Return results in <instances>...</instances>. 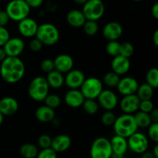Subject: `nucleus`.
I'll return each mask as SVG.
<instances>
[{"label":"nucleus","mask_w":158,"mask_h":158,"mask_svg":"<svg viewBox=\"0 0 158 158\" xmlns=\"http://www.w3.org/2000/svg\"><path fill=\"white\" fill-rule=\"evenodd\" d=\"M26 66L19 57L7 56L0 65V75L5 82L14 84L23 78Z\"/></svg>","instance_id":"nucleus-1"},{"label":"nucleus","mask_w":158,"mask_h":158,"mask_svg":"<svg viewBox=\"0 0 158 158\" xmlns=\"http://www.w3.org/2000/svg\"><path fill=\"white\" fill-rule=\"evenodd\" d=\"M113 127L116 135L126 139L137 132L138 128L134 120V115L125 114L116 117Z\"/></svg>","instance_id":"nucleus-2"},{"label":"nucleus","mask_w":158,"mask_h":158,"mask_svg":"<svg viewBox=\"0 0 158 158\" xmlns=\"http://www.w3.org/2000/svg\"><path fill=\"white\" fill-rule=\"evenodd\" d=\"M35 38L38 39L43 46H53L60 40V32L55 25L43 23L38 26Z\"/></svg>","instance_id":"nucleus-3"},{"label":"nucleus","mask_w":158,"mask_h":158,"mask_svg":"<svg viewBox=\"0 0 158 158\" xmlns=\"http://www.w3.org/2000/svg\"><path fill=\"white\" fill-rule=\"evenodd\" d=\"M49 86L46 78L36 77L31 80L28 87V94L32 100L36 102H42L49 94Z\"/></svg>","instance_id":"nucleus-4"},{"label":"nucleus","mask_w":158,"mask_h":158,"mask_svg":"<svg viewBox=\"0 0 158 158\" xmlns=\"http://www.w3.org/2000/svg\"><path fill=\"white\" fill-rule=\"evenodd\" d=\"M30 10L25 0H11L6 5L5 11L9 15V19L19 23L29 17Z\"/></svg>","instance_id":"nucleus-5"},{"label":"nucleus","mask_w":158,"mask_h":158,"mask_svg":"<svg viewBox=\"0 0 158 158\" xmlns=\"http://www.w3.org/2000/svg\"><path fill=\"white\" fill-rule=\"evenodd\" d=\"M85 99L97 100L103 91V83L97 77H89L85 79L84 82L79 89Z\"/></svg>","instance_id":"nucleus-6"},{"label":"nucleus","mask_w":158,"mask_h":158,"mask_svg":"<svg viewBox=\"0 0 158 158\" xmlns=\"http://www.w3.org/2000/svg\"><path fill=\"white\" fill-rule=\"evenodd\" d=\"M81 11L86 20L97 22L105 12L104 3L102 0H87L83 5Z\"/></svg>","instance_id":"nucleus-7"},{"label":"nucleus","mask_w":158,"mask_h":158,"mask_svg":"<svg viewBox=\"0 0 158 158\" xmlns=\"http://www.w3.org/2000/svg\"><path fill=\"white\" fill-rule=\"evenodd\" d=\"M91 158H111L113 152L110 142L106 137H97L92 143L90 148Z\"/></svg>","instance_id":"nucleus-8"},{"label":"nucleus","mask_w":158,"mask_h":158,"mask_svg":"<svg viewBox=\"0 0 158 158\" xmlns=\"http://www.w3.org/2000/svg\"><path fill=\"white\" fill-rule=\"evenodd\" d=\"M128 149L137 154H141L148 151L149 140L145 134L141 132H135L127 138Z\"/></svg>","instance_id":"nucleus-9"},{"label":"nucleus","mask_w":158,"mask_h":158,"mask_svg":"<svg viewBox=\"0 0 158 158\" xmlns=\"http://www.w3.org/2000/svg\"><path fill=\"white\" fill-rule=\"evenodd\" d=\"M97 103L106 111H112L119 104L118 97L114 91L110 89H103L97 97Z\"/></svg>","instance_id":"nucleus-10"},{"label":"nucleus","mask_w":158,"mask_h":158,"mask_svg":"<svg viewBox=\"0 0 158 158\" xmlns=\"http://www.w3.org/2000/svg\"><path fill=\"white\" fill-rule=\"evenodd\" d=\"M3 49L6 56L19 57L25 49V43L21 38L14 37L10 38L3 46Z\"/></svg>","instance_id":"nucleus-11"},{"label":"nucleus","mask_w":158,"mask_h":158,"mask_svg":"<svg viewBox=\"0 0 158 158\" xmlns=\"http://www.w3.org/2000/svg\"><path fill=\"white\" fill-rule=\"evenodd\" d=\"M139 83L135 78L131 77H125L120 80L117 86V91L119 94L124 96L136 94Z\"/></svg>","instance_id":"nucleus-12"},{"label":"nucleus","mask_w":158,"mask_h":158,"mask_svg":"<svg viewBox=\"0 0 158 158\" xmlns=\"http://www.w3.org/2000/svg\"><path fill=\"white\" fill-rule=\"evenodd\" d=\"M140 99L136 94L124 96L120 101V107L123 114L133 115L139 110Z\"/></svg>","instance_id":"nucleus-13"},{"label":"nucleus","mask_w":158,"mask_h":158,"mask_svg":"<svg viewBox=\"0 0 158 158\" xmlns=\"http://www.w3.org/2000/svg\"><path fill=\"white\" fill-rule=\"evenodd\" d=\"M38 26L39 25L35 19L27 17L19 22L18 30L22 36L25 38H32L35 36Z\"/></svg>","instance_id":"nucleus-14"},{"label":"nucleus","mask_w":158,"mask_h":158,"mask_svg":"<svg viewBox=\"0 0 158 158\" xmlns=\"http://www.w3.org/2000/svg\"><path fill=\"white\" fill-rule=\"evenodd\" d=\"M85 79L86 77L83 71L73 69L68 72L64 77V83L70 89H79Z\"/></svg>","instance_id":"nucleus-15"},{"label":"nucleus","mask_w":158,"mask_h":158,"mask_svg":"<svg viewBox=\"0 0 158 158\" xmlns=\"http://www.w3.org/2000/svg\"><path fill=\"white\" fill-rule=\"evenodd\" d=\"M123 29L121 24L112 21L107 23L103 29V35L108 41H117L123 35Z\"/></svg>","instance_id":"nucleus-16"},{"label":"nucleus","mask_w":158,"mask_h":158,"mask_svg":"<svg viewBox=\"0 0 158 158\" xmlns=\"http://www.w3.org/2000/svg\"><path fill=\"white\" fill-rule=\"evenodd\" d=\"M54 69L62 74L67 73L73 68V59L68 54H60L53 60Z\"/></svg>","instance_id":"nucleus-17"},{"label":"nucleus","mask_w":158,"mask_h":158,"mask_svg":"<svg viewBox=\"0 0 158 158\" xmlns=\"http://www.w3.org/2000/svg\"><path fill=\"white\" fill-rule=\"evenodd\" d=\"M112 71L117 75L123 76L129 72L131 69V62L130 59L119 55L114 57L111 63Z\"/></svg>","instance_id":"nucleus-18"},{"label":"nucleus","mask_w":158,"mask_h":158,"mask_svg":"<svg viewBox=\"0 0 158 158\" xmlns=\"http://www.w3.org/2000/svg\"><path fill=\"white\" fill-rule=\"evenodd\" d=\"M19 110V103L12 97H5L0 100V113L3 116L15 114Z\"/></svg>","instance_id":"nucleus-19"},{"label":"nucleus","mask_w":158,"mask_h":158,"mask_svg":"<svg viewBox=\"0 0 158 158\" xmlns=\"http://www.w3.org/2000/svg\"><path fill=\"white\" fill-rule=\"evenodd\" d=\"M85 98L80 89H69L64 96V101L71 108H78L82 106Z\"/></svg>","instance_id":"nucleus-20"},{"label":"nucleus","mask_w":158,"mask_h":158,"mask_svg":"<svg viewBox=\"0 0 158 158\" xmlns=\"http://www.w3.org/2000/svg\"><path fill=\"white\" fill-rule=\"evenodd\" d=\"M72 140L66 134H60L52 139L51 148L56 153H63L67 151L71 146Z\"/></svg>","instance_id":"nucleus-21"},{"label":"nucleus","mask_w":158,"mask_h":158,"mask_svg":"<svg viewBox=\"0 0 158 158\" xmlns=\"http://www.w3.org/2000/svg\"><path fill=\"white\" fill-rule=\"evenodd\" d=\"M110 146L113 154L119 156H124L128 149L127 140L124 137L115 135L110 140Z\"/></svg>","instance_id":"nucleus-22"},{"label":"nucleus","mask_w":158,"mask_h":158,"mask_svg":"<svg viewBox=\"0 0 158 158\" xmlns=\"http://www.w3.org/2000/svg\"><path fill=\"white\" fill-rule=\"evenodd\" d=\"M66 21L72 27L80 28L83 27L86 19L81 10L72 9L66 15Z\"/></svg>","instance_id":"nucleus-23"},{"label":"nucleus","mask_w":158,"mask_h":158,"mask_svg":"<svg viewBox=\"0 0 158 158\" xmlns=\"http://www.w3.org/2000/svg\"><path fill=\"white\" fill-rule=\"evenodd\" d=\"M35 117L37 120L42 123L52 122L55 118V110L48 107L46 105L40 106L35 110Z\"/></svg>","instance_id":"nucleus-24"},{"label":"nucleus","mask_w":158,"mask_h":158,"mask_svg":"<svg viewBox=\"0 0 158 158\" xmlns=\"http://www.w3.org/2000/svg\"><path fill=\"white\" fill-rule=\"evenodd\" d=\"M49 88L52 89H60L64 84V77L61 73L56 70H52L47 73L46 77Z\"/></svg>","instance_id":"nucleus-25"},{"label":"nucleus","mask_w":158,"mask_h":158,"mask_svg":"<svg viewBox=\"0 0 158 158\" xmlns=\"http://www.w3.org/2000/svg\"><path fill=\"white\" fill-rule=\"evenodd\" d=\"M38 153V148L33 143H24L19 148V154L23 158H35Z\"/></svg>","instance_id":"nucleus-26"},{"label":"nucleus","mask_w":158,"mask_h":158,"mask_svg":"<svg viewBox=\"0 0 158 158\" xmlns=\"http://www.w3.org/2000/svg\"><path fill=\"white\" fill-rule=\"evenodd\" d=\"M154 89L144 83H142L141 85H139L137 92H136V95L140 99V100H151L154 96Z\"/></svg>","instance_id":"nucleus-27"},{"label":"nucleus","mask_w":158,"mask_h":158,"mask_svg":"<svg viewBox=\"0 0 158 158\" xmlns=\"http://www.w3.org/2000/svg\"><path fill=\"white\" fill-rule=\"evenodd\" d=\"M134 117L137 127L146 128L148 127L152 123L149 117V114H146V113L137 111L134 115Z\"/></svg>","instance_id":"nucleus-28"},{"label":"nucleus","mask_w":158,"mask_h":158,"mask_svg":"<svg viewBox=\"0 0 158 158\" xmlns=\"http://www.w3.org/2000/svg\"><path fill=\"white\" fill-rule=\"evenodd\" d=\"M120 80V76L117 75V73H114L113 71H110V72H107L104 75L102 83H104L108 87H117Z\"/></svg>","instance_id":"nucleus-29"},{"label":"nucleus","mask_w":158,"mask_h":158,"mask_svg":"<svg viewBox=\"0 0 158 158\" xmlns=\"http://www.w3.org/2000/svg\"><path fill=\"white\" fill-rule=\"evenodd\" d=\"M146 83L153 89L158 87V69L156 67L151 68L146 74Z\"/></svg>","instance_id":"nucleus-30"},{"label":"nucleus","mask_w":158,"mask_h":158,"mask_svg":"<svg viewBox=\"0 0 158 158\" xmlns=\"http://www.w3.org/2000/svg\"><path fill=\"white\" fill-rule=\"evenodd\" d=\"M83 109L85 112L89 115H94L97 114L99 110V104L96 100H89V99H85L83 102Z\"/></svg>","instance_id":"nucleus-31"},{"label":"nucleus","mask_w":158,"mask_h":158,"mask_svg":"<svg viewBox=\"0 0 158 158\" xmlns=\"http://www.w3.org/2000/svg\"><path fill=\"white\" fill-rule=\"evenodd\" d=\"M45 105L52 110L58 108L61 104V98L57 94H48L47 97L43 100Z\"/></svg>","instance_id":"nucleus-32"},{"label":"nucleus","mask_w":158,"mask_h":158,"mask_svg":"<svg viewBox=\"0 0 158 158\" xmlns=\"http://www.w3.org/2000/svg\"><path fill=\"white\" fill-rule=\"evenodd\" d=\"M83 28L85 33L89 36H94L99 31V25L97 22L92 20H86Z\"/></svg>","instance_id":"nucleus-33"},{"label":"nucleus","mask_w":158,"mask_h":158,"mask_svg":"<svg viewBox=\"0 0 158 158\" xmlns=\"http://www.w3.org/2000/svg\"><path fill=\"white\" fill-rule=\"evenodd\" d=\"M120 43L118 41H109L106 46V52L110 56L115 57L120 55Z\"/></svg>","instance_id":"nucleus-34"},{"label":"nucleus","mask_w":158,"mask_h":158,"mask_svg":"<svg viewBox=\"0 0 158 158\" xmlns=\"http://www.w3.org/2000/svg\"><path fill=\"white\" fill-rule=\"evenodd\" d=\"M134 53V47L132 43L129 42H124L120 44V55L126 58L130 59Z\"/></svg>","instance_id":"nucleus-35"},{"label":"nucleus","mask_w":158,"mask_h":158,"mask_svg":"<svg viewBox=\"0 0 158 158\" xmlns=\"http://www.w3.org/2000/svg\"><path fill=\"white\" fill-rule=\"evenodd\" d=\"M116 120L115 114L113 111H105L101 116V123L105 126H113Z\"/></svg>","instance_id":"nucleus-36"},{"label":"nucleus","mask_w":158,"mask_h":158,"mask_svg":"<svg viewBox=\"0 0 158 158\" xmlns=\"http://www.w3.org/2000/svg\"><path fill=\"white\" fill-rule=\"evenodd\" d=\"M38 146L41 149H46V148H51V143H52V138L48 134H42L38 138Z\"/></svg>","instance_id":"nucleus-37"},{"label":"nucleus","mask_w":158,"mask_h":158,"mask_svg":"<svg viewBox=\"0 0 158 158\" xmlns=\"http://www.w3.org/2000/svg\"><path fill=\"white\" fill-rule=\"evenodd\" d=\"M154 108V103L151 100H140V106H139V111L149 114L153 109Z\"/></svg>","instance_id":"nucleus-38"},{"label":"nucleus","mask_w":158,"mask_h":158,"mask_svg":"<svg viewBox=\"0 0 158 158\" xmlns=\"http://www.w3.org/2000/svg\"><path fill=\"white\" fill-rule=\"evenodd\" d=\"M148 137L152 141L157 143L158 142V123H152L148 127Z\"/></svg>","instance_id":"nucleus-39"},{"label":"nucleus","mask_w":158,"mask_h":158,"mask_svg":"<svg viewBox=\"0 0 158 158\" xmlns=\"http://www.w3.org/2000/svg\"><path fill=\"white\" fill-rule=\"evenodd\" d=\"M35 158H57V153H56L51 148L41 149Z\"/></svg>","instance_id":"nucleus-40"},{"label":"nucleus","mask_w":158,"mask_h":158,"mask_svg":"<svg viewBox=\"0 0 158 158\" xmlns=\"http://www.w3.org/2000/svg\"><path fill=\"white\" fill-rule=\"evenodd\" d=\"M40 68L46 73H49L51 71L54 70L53 60L51 59H45L40 63Z\"/></svg>","instance_id":"nucleus-41"},{"label":"nucleus","mask_w":158,"mask_h":158,"mask_svg":"<svg viewBox=\"0 0 158 158\" xmlns=\"http://www.w3.org/2000/svg\"><path fill=\"white\" fill-rule=\"evenodd\" d=\"M10 39V34L6 27L0 26V47H3L8 40Z\"/></svg>","instance_id":"nucleus-42"},{"label":"nucleus","mask_w":158,"mask_h":158,"mask_svg":"<svg viewBox=\"0 0 158 158\" xmlns=\"http://www.w3.org/2000/svg\"><path fill=\"white\" fill-rule=\"evenodd\" d=\"M43 45L42 44L41 42L38 39L35 38V37L32 39L30 41V43H29V49L32 52H40L43 49Z\"/></svg>","instance_id":"nucleus-43"},{"label":"nucleus","mask_w":158,"mask_h":158,"mask_svg":"<svg viewBox=\"0 0 158 158\" xmlns=\"http://www.w3.org/2000/svg\"><path fill=\"white\" fill-rule=\"evenodd\" d=\"M9 17L5 10H0V26L6 27L9 22Z\"/></svg>","instance_id":"nucleus-44"},{"label":"nucleus","mask_w":158,"mask_h":158,"mask_svg":"<svg viewBox=\"0 0 158 158\" xmlns=\"http://www.w3.org/2000/svg\"><path fill=\"white\" fill-rule=\"evenodd\" d=\"M25 2H26V4L29 6L30 9L33 8H39L43 5L44 0H25Z\"/></svg>","instance_id":"nucleus-45"},{"label":"nucleus","mask_w":158,"mask_h":158,"mask_svg":"<svg viewBox=\"0 0 158 158\" xmlns=\"http://www.w3.org/2000/svg\"><path fill=\"white\" fill-rule=\"evenodd\" d=\"M149 117L151 118L152 123H158V110L154 107L153 110L149 114Z\"/></svg>","instance_id":"nucleus-46"},{"label":"nucleus","mask_w":158,"mask_h":158,"mask_svg":"<svg viewBox=\"0 0 158 158\" xmlns=\"http://www.w3.org/2000/svg\"><path fill=\"white\" fill-rule=\"evenodd\" d=\"M151 15L155 19H158V3H154L151 8Z\"/></svg>","instance_id":"nucleus-47"},{"label":"nucleus","mask_w":158,"mask_h":158,"mask_svg":"<svg viewBox=\"0 0 158 158\" xmlns=\"http://www.w3.org/2000/svg\"><path fill=\"white\" fill-rule=\"evenodd\" d=\"M140 158H155L154 156L153 155L152 152H150V151H145L144 153L140 154Z\"/></svg>","instance_id":"nucleus-48"},{"label":"nucleus","mask_w":158,"mask_h":158,"mask_svg":"<svg viewBox=\"0 0 158 158\" xmlns=\"http://www.w3.org/2000/svg\"><path fill=\"white\" fill-rule=\"evenodd\" d=\"M6 54L5 52L4 49H3L2 47H0V63L6 58Z\"/></svg>","instance_id":"nucleus-49"},{"label":"nucleus","mask_w":158,"mask_h":158,"mask_svg":"<svg viewBox=\"0 0 158 158\" xmlns=\"http://www.w3.org/2000/svg\"><path fill=\"white\" fill-rule=\"evenodd\" d=\"M153 42L156 46H158V30H156L153 35Z\"/></svg>","instance_id":"nucleus-50"},{"label":"nucleus","mask_w":158,"mask_h":158,"mask_svg":"<svg viewBox=\"0 0 158 158\" xmlns=\"http://www.w3.org/2000/svg\"><path fill=\"white\" fill-rule=\"evenodd\" d=\"M152 154L154 156V157L158 158V145L157 144H156L155 146H154V149H153L152 151Z\"/></svg>","instance_id":"nucleus-51"},{"label":"nucleus","mask_w":158,"mask_h":158,"mask_svg":"<svg viewBox=\"0 0 158 158\" xmlns=\"http://www.w3.org/2000/svg\"><path fill=\"white\" fill-rule=\"evenodd\" d=\"M87 0H73V2H75L77 4L79 5H83Z\"/></svg>","instance_id":"nucleus-52"},{"label":"nucleus","mask_w":158,"mask_h":158,"mask_svg":"<svg viewBox=\"0 0 158 158\" xmlns=\"http://www.w3.org/2000/svg\"><path fill=\"white\" fill-rule=\"evenodd\" d=\"M3 120H4V116H3L2 114L1 113H0V126H1V125L2 124Z\"/></svg>","instance_id":"nucleus-53"},{"label":"nucleus","mask_w":158,"mask_h":158,"mask_svg":"<svg viewBox=\"0 0 158 158\" xmlns=\"http://www.w3.org/2000/svg\"><path fill=\"white\" fill-rule=\"evenodd\" d=\"M133 1H134V2H141V1H143V0H133Z\"/></svg>","instance_id":"nucleus-54"}]
</instances>
